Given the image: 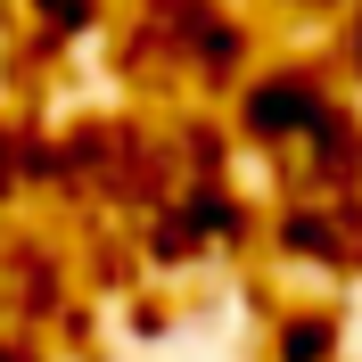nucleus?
I'll use <instances>...</instances> for the list:
<instances>
[{"mask_svg":"<svg viewBox=\"0 0 362 362\" xmlns=\"http://www.w3.org/2000/svg\"><path fill=\"white\" fill-rule=\"evenodd\" d=\"M17 140H25V124H8V115H0V198H17V189H25V173H17Z\"/></svg>","mask_w":362,"mask_h":362,"instance_id":"423d86ee","label":"nucleus"},{"mask_svg":"<svg viewBox=\"0 0 362 362\" xmlns=\"http://www.w3.org/2000/svg\"><path fill=\"white\" fill-rule=\"evenodd\" d=\"M288 17H313V25H338V17H354L362 0H280Z\"/></svg>","mask_w":362,"mask_h":362,"instance_id":"0eeeda50","label":"nucleus"},{"mask_svg":"<svg viewBox=\"0 0 362 362\" xmlns=\"http://www.w3.org/2000/svg\"><path fill=\"white\" fill-rule=\"evenodd\" d=\"M25 17H33L42 49H66V42H83V33L107 25V0H25Z\"/></svg>","mask_w":362,"mask_h":362,"instance_id":"20e7f679","label":"nucleus"},{"mask_svg":"<svg viewBox=\"0 0 362 362\" xmlns=\"http://www.w3.org/2000/svg\"><path fill=\"white\" fill-rule=\"evenodd\" d=\"M264 247L305 280H354L362 272V198H280L264 214Z\"/></svg>","mask_w":362,"mask_h":362,"instance_id":"f257e3e1","label":"nucleus"},{"mask_svg":"<svg viewBox=\"0 0 362 362\" xmlns=\"http://www.w3.org/2000/svg\"><path fill=\"white\" fill-rule=\"evenodd\" d=\"M0 296H8V313L17 321H58L74 305V272H66V255L49 247V239H8L0 247Z\"/></svg>","mask_w":362,"mask_h":362,"instance_id":"f03ea898","label":"nucleus"},{"mask_svg":"<svg viewBox=\"0 0 362 362\" xmlns=\"http://www.w3.org/2000/svg\"><path fill=\"white\" fill-rule=\"evenodd\" d=\"M0 362H49V354L25 338V329H8V338H0Z\"/></svg>","mask_w":362,"mask_h":362,"instance_id":"6e6552de","label":"nucleus"},{"mask_svg":"<svg viewBox=\"0 0 362 362\" xmlns=\"http://www.w3.org/2000/svg\"><path fill=\"white\" fill-rule=\"evenodd\" d=\"M329 66H338V83L362 99V8L354 17H338V42H329Z\"/></svg>","mask_w":362,"mask_h":362,"instance_id":"39448f33","label":"nucleus"},{"mask_svg":"<svg viewBox=\"0 0 362 362\" xmlns=\"http://www.w3.org/2000/svg\"><path fill=\"white\" fill-rule=\"evenodd\" d=\"M272 362H338L346 354V313L329 296H296L272 313V338H264Z\"/></svg>","mask_w":362,"mask_h":362,"instance_id":"7ed1b4c3","label":"nucleus"}]
</instances>
